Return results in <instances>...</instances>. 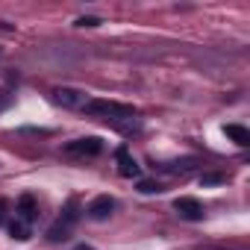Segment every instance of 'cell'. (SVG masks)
Returning a JSON list of instances; mask_svg holds the SVG:
<instances>
[{
	"label": "cell",
	"mask_w": 250,
	"mask_h": 250,
	"mask_svg": "<svg viewBox=\"0 0 250 250\" xmlns=\"http://www.w3.org/2000/svg\"><path fill=\"white\" fill-rule=\"evenodd\" d=\"M15 212H18V221L30 224V221L36 218V212H39V206H36V197H33V194H21V197H18V206H15Z\"/></svg>",
	"instance_id": "7"
},
{
	"label": "cell",
	"mask_w": 250,
	"mask_h": 250,
	"mask_svg": "<svg viewBox=\"0 0 250 250\" xmlns=\"http://www.w3.org/2000/svg\"><path fill=\"white\" fill-rule=\"evenodd\" d=\"M174 209H177V215L186 218V221H200V218H203V206H200L197 197H177V200H174Z\"/></svg>",
	"instance_id": "3"
},
{
	"label": "cell",
	"mask_w": 250,
	"mask_h": 250,
	"mask_svg": "<svg viewBox=\"0 0 250 250\" xmlns=\"http://www.w3.org/2000/svg\"><path fill=\"white\" fill-rule=\"evenodd\" d=\"M224 136L232 139L238 147H247V145H250V130L241 127V124H227V127H224Z\"/></svg>",
	"instance_id": "8"
},
{
	"label": "cell",
	"mask_w": 250,
	"mask_h": 250,
	"mask_svg": "<svg viewBox=\"0 0 250 250\" xmlns=\"http://www.w3.org/2000/svg\"><path fill=\"white\" fill-rule=\"evenodd\" d=\"M62 218H65V221H62L65 227H68V224H74V221L80 218V212H77V200H71V203H68V209H65V215H62Z\"/></svg>",
	"instance_id": "10"
},
{
	"label": "cell",
	"mask_w": 250,
	"mask_h": 250,
	"mask_svg": "<svg viewBox=\"0 0 250 250\" xmlns=\"http://www.w3.org/2000/svg\"><path fill=\"white\" fill-rule=\"evenodd\" d=\"M118 174L121 177H127V180H139V174H142V168H139V162L130 156V150L127 147H118Z\"/></svg>",
	"instance_id": "4"
},
{
	"label": "cell",
	"mask_w": 250,
	"mask_h": 250,
	"mask_svg": "<svg viewBox=\"0 0 250 250\" xmlns=\"http://www.w3.org/2000/svg\"><path fill=\"white\" fill-rule=\"evenodd\" d=\"M56 100H59L62 106H71V109H83V106L88 103V97H85L83 91H77V88H59V91H56Z\"/></svg>",
	"instance_id": "6"
},
{
	"label": "cell",
	"mask_w": 250,
	"mask_h": 250,
	"mask_svg": "<svg viewBox=\"0 0 250 250\" xmlns=\"http://www.w3.org/2000/svg\"><path fill=\"white\" fill-rule=\"evenodd\" d=\"M83 112L106 118V121H133L136 118L133 106H124V103H115V100H88L83 106Z\"/></svg>",
	"instance_id": "1"
},
{
	"label": "cell",
	"mask_w": 250,
	"mask_h": 250,
	"mask_svg": "<svg viewBox=\"0 0 250 250\" xmlns=\"http://www.w3.org/2000/svg\"><path fill=\"white\" fill-rule=\"evenodd\" d=\"M112 209H115V200L109 197V194H100V197H94L91 203H88V218H94V221H106L109 215H112Z\"/></svg>",
	"instance_id": "5"
},
{
	"label": "cell",
	"mask_w": 250,
	"mask_h": 250,
	"mask_svg": "<svg viewBox=\"0 0 250 250\" xmlns=\"http://www.w3.org/2000/svg\"><path fill=\"white\" fill-rule=\"evenodd\" d=\"M103 150V142L97 136H88V139H77V142H68L65 145V153H80V156H97Z\"/></svg>",
	"instance_id": "2"
},
{
	"label": "cell",
	"mask_w": 250,
	"mask_h": 250,
	"mask_svg": "<svg viewBox=\"0 0 250 250\" xmlns=\"http://www.w3.org/2000/svg\"><path fill=\"white\" fill-rule=\"evenodd\" d=\"M9 235L18 238V241H27V238H30V224H24V221L15 218V221L9 224Z\"/></svg>",
	"instance_id": "9"
},
{
	"label": "cell",
	"mask_w": 250,
	"mask_h": 250,
	"mask_svg": "<svg viewBox=\"0 0 250 250\" xmlns=\"http://www.w3.org/2000/svg\"><path fill=\"white\" fill-rule=\"evenodd\" d=\"M100 24H103V21H100V18H91V15H88V18H77V27H100Z\"/></svg>",
	"instance_id": "13"
},
{
	"label": "cell",
	"mask_w": 250,
	"mask_h": 250,
	"mask_svg": "<svg viewBox=\"0 0 250 250\" xmlns=\"http://www.w3.org/2000/svg\"><path fill=\"white\" fill-rule=\"evenodd\" d=\"M74 250H91V247H88V244H80V247H74Z\"/></svg>",
	"instance_id": "15"
},
{
	"label": "cell",
	"mask_w": 250,
	"mask_h": 250,
	"mask_svg": "<svg viewBox=\"0 0 250 250\" xmlns=\"http://www.w3.org/2000/svg\"><path fill=\"white\" fill-rule=\"evenodd\" d=\"M139 191H142V194H153V191H162V188H159V183H153V180H139Z\"/></svg>",
	"instance_id": "11"
},
{
	"label": "cell",
	"mask_w": 250,
	"mask_h": 250,
	"mask_svg": "<svg viewBox=\"0 0 250 250\" xmlns=\"http://www.w3.org/2000/svg\"><path fill=\"white\" fill-rule=\"evenodd\" d=\"M224 183V174H203L200 177V186H221Z\"/></svg>",
	"instance_id": "12"
},
{
	"label": "cell",
	"mask_w": 250,
	"mask_h": 250,
	"mask_svg": "<svg viewBox=\"0 0 250 250\" xmlns=\"http://www.w3.org/2000/svg\"><path fill=\"white\" fill-rule=\"evenodd\" d=\"M9 103H12V94H9V91L3 88V91H0V112H3V109H6Z\"/></svg>",
	"instance_id": "14"
}]
</instances>
